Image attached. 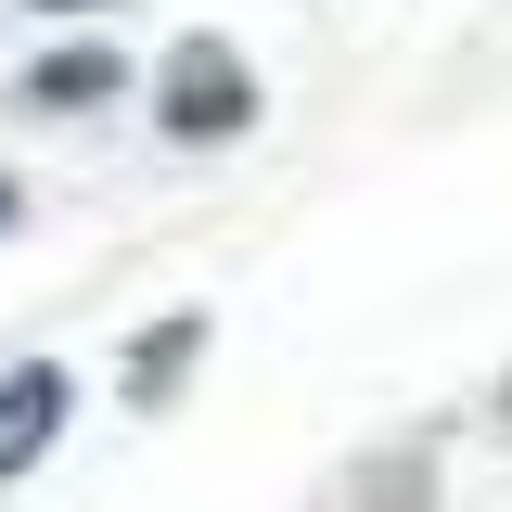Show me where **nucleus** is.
<instances>
[{
    "mask_svg": "<svg viewBox=\"0 0 512 512\" xmlns=\"http://www.w3.org/2000/svg\"><path fill=\"white\" fill-rule=\"evenodd\" d=\"M154 128H167V141H244L256 128V77H244V52H231V39H180V52H167V77H154Z\"/></svg>",
    "mask_w": 512,
    "mask_h": 512,
    "instance_id": "nucleus-1",
    "label": "nucleus"
},
{
    "mask_svg": "<svg viewBox=\"0 0 512 512\" xmlns=\"http://www.w3.org/2000/svg\"><path fill=\"white\" fill-rule=\"evenodd\" d=\"M64 410H77V372H64V359H13V372H0V487L64 436Z\"/></svg>",
    "mask_w": 512,
    "mask_h": 512,
    "instance_id": "nucleus-2",
    "label": "nucleus"
},
{
    "mask_svg": "<svg viewBox=\"0 0 512 512\" xmlns=\"http://www.w3.org/2000/svg\"><path fill=\"white\" fill-rule=\"evenodd\" d=\"M116 90H128V52H103V39H52V52L13 77L26 116H90V103H116Z\"/></svg>",
    "mask_w": 512,
    "mask_h": 512,
    "instance_id": "nucleus-3",
    "label": "nucleus"
},
{
    "mask_svg": "<svg viewBox=\"0 0 512 512\" xmlns=\"http://www.w3.org/2000/svg\"><path fill=\"white\" fill-rule=\"evenodd\" d=\"M192 359H205V308H167V320H141V333H128V410H167V397H180L192 384Z\"/></svg>",
    "mask_w": 512,
    "mask_h": 512,
    "instance_id": "nucleus-4",
    "label": "nucleus"
},
{
    "mask_svg": "<svg viewBox=\"0 0 512 512\" xmlns=\"http://www.w3.org/2000/svg\"><path fill=\"white\" fill-rule=\"evenodd\" d=\"M359 500H372V512H423V500H436V474H423V461H410V474H372V487H359Z\"/></svg>",
    "mask_w": 512,
    "mask_h": 512,
    "instance_id": "nucleus-5",
    "label": "nucleus"
},
{
    "mask_svg": "<svg viewBox=\"0 0 512 512\" xmlns=\"http://www.w3.org/2000/svg\"><path fill=\"white\" fill-rule=\"evenodd\" d=\"M13 218H26V180H13V167H0V231H13Z\"/></svg>",
    "mask_w": 512,
    "mask_h": 512,
    "instance_id": "nucleus-6",
    "label": "nucleus"
},
{
    "mask_svg": "<svg viewBox=\"0 0 512 512\" xmlns=\"http://www.w3.org/2000/svg\"><path fill=\"white\" fill-rule=\"evenodd\" d=\"M26 13H103V0H26Z\"/></svg>",
    "mask_w": 512,
    "mask_h": 512,
    "instance_id": "nucleus-7",
    "label": "nucleus"
}]
</instances>
